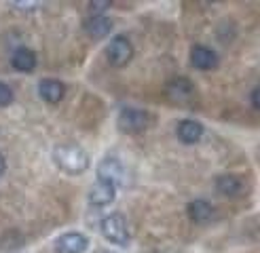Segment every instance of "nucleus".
Returning <instances> with one entry per match:
<instances>
[{
    "instance_id": "dca6fc26",
    "label": "nucleus",
    "mask_w": 260,
    "mask_h": 253,
    "mask_svg": "<svg viewBox=\"0 0 260 253\" xmlns=\"http://www.w3.org/2000/svg\"><path fill=\"white\" fill-rule=\"evenodd\" d=\"M13 99H15V93H13V89L0 80V108H7L13 104Z\"/></svg>"
},
{
    "instance_id": "1a4fd4ad",
    "label": "nucleus",
    "mask_w": 260,
    "mask_h": 253,
    "mask_svg": "<svg viewBox=\"0 0 260 253\" xmlns=\"http://www.w3.org/2000/svg\"><path fill=\"white\" fill-rule=\"evenodd\" d=\"M55 253H85L89 249V236L79 230H68L61 232L53 240Z\"/></svg>"
},
{
    "instance_id": "9b49d317",
    "label": "nucleus",
    "mask_w": 260,
    "mask_h": 253,
    "mask_svg": "<svg viewBox=\"0 0 260 253\" xmlns=\"http://www.w3.org/2000/svg\"><path fill=\"white\" fill-rule=\"evenodd\" d=\"M114 28V21L108 13H89L83 19V30L89 34V38L93 40H102L106 38Z\"/></svg>"
},
{
    "instance_id": "20e7f679",
    "label": "nucleus",
    "mask_w": 260,
    "mask_h": 253,
    "mask_svg": "<svg viewBox=\"0 0 260 253\" xmlns=\"http://www.w3.org/2000/svg\"><path fill=\"white\" fill-rule=\"evenodd\" d=\"M163 95L172 101V104H192L194 99H197V85L192 82V78H188V76H172L170 80L165 82L163 87Z\"/></svg>"
},
{
    "instance_id": "7ed1b4c3",
    "label": "nucleus",
    "mask_w": 260,
    "mask_h": 253,
    "mask_svg": "<svg viewBox=\"0 0 260 253\" xmlns=\"http://www.w3.org/2000/svg\"><path fill=\"white\" fill-rule=\"evenodd\" d=\"M152 122H154L152 114L144 108H136V106H123L119 110V116H116V126L129 135L144 133L152 126Z\"/></svg>"
},
{
    "instance_id": "f257e3e1",
    "label": "nucleus",
    "mask_w": 260,
    "mask_h": 253,
    "mask_svg": "<svg viewBox=\"0 0 260 253\" xmlns=\"http://www.w3.org/2000/svg\"><path fill=\"white\" fill-rule=\"evenodd\" d=\"M51 158H53L55 167L66 175H83L91 164V158L85 152V148L74 142L57 144L53 152H51Z\"/></svg>"
},
{
    "instance_id": "f3484780",
    "label": "nucleus",
    "mask_w": 260,
    "mask_h": 253,
    "mask_svg": "<svg viewBox=\"0 0 260 253\" xmlns=\"http://www.w3.org/2000/svg\"><path fill=\"white\" fill-rule=\"evenodd\" d=\"M250 104H252V108L256 112H260V82L250 91Z\"/></svg>"
},
{
    "instance_id": "423d86ee",
    "label": "nucleus",
    "mask_w": 260,
    "mask_h": 253,
    "mask_svg": "<svg viewBox=\"0 0 260 253\" xmlns=\"http://www.w3.org/2000/svg\"><path fill=\"white\" fill-rule=\"evenodd\" d=\"M95 175H98L100 184H108V186H114L116 190H119L123 180H125V167H123V162H121L119 156L106 154L98 162Z\"/></svg>"
},
{
    "instance_id": "f03ea898",
    "label": "nucleus",
    "mask_w": 260,
    "mask_h": 253,
    "mask_svg": "<svg viewBox=\"0 0 260 253\" xmlns=\"http://www.w3.org/2000/svg\"><path fill=\"white\" fill-rule=\"evenodd\" d=\"M100 230H102V236L114 247H127L132 243V230H129L127 218L121 211H112L108 215H104L100 222Z\"/></svg>"
},
{
    "instance_id": "6ab92c4d",
    "label": "nucleus",
    "mask_w": 260,
    "mask_h": 253,
    "mask_svg": "<svg viewBox=\"0 0 260 253\" xmlns=\"http://www.w3.org/2000/svg\"><path fill=\"white\" fill-rule=\"evenodd\" d=\"M13 9H21V11H34V9H41V5H36V3H15V5H11Z\"/></svg>"
},
{
    "instance_id": "39448f33",
    "label": "nucleus",
    "mask_w": 260,
    "mask_h": 253,
    "mask_svg": "<svg viewBox=\"0 0 260 253\" xmlns=\"http://www.w3.org/2000/svg\"><path fill=\"white\" fill-rule=\"evenodd\" d=\"M106 59L112 68H125L134 59V43L127 34H114L106 45Z\"/></svg>"
},
{
    "instance_id": "9d476101",
    "label": "nucleus",
    "mask_w": 260,
    "mask_h": 253,
    "mask_svg": "<svg viewBox=\"0 0 260 253\" xmlns=\"http://www.w3.org/2000/svg\"><path fill=\"white\" fill-rule=\"evenodd\" d=\"M188 59H190V66H192L194 70H199V72L216 70L218 63H220V57H218V53L214 51V47L203 45V43L194 45V47L190 49Z\"/></svg>"
},
{
    "instance_id": "0eeeda50",
    "label": "nucleus",
    "mask_w": 260,
    "mask_h": 253,
    "mask_svg": "<svg viewBox=\"0 0 260 253\" xmlns=\"http://www.w3.org/2000/svg\"><path fill=\"white\" fill-rule=\"evenodd\" d=\"M214 190L222 198H241L248 194V182L237 173H220L214 177Z\"/></svg>"
},
{
    "instance_id": "a211bd4d",
    "label": "nucleus",
    "mask_w": 260,
    "mask_h": 253,
    "mask_svg": "<svg viewBox=\"0 0 260 253\" xmlns=\"http://www.w3.org/2000/svg\"><path fill=\"white\" fill-rule=\"evenodd\" d=\"M110 9V3H89L87 11L89 13H106Z\"/></svg>"
},
{
    "instance_id": "aec40b11",
    "label": "nucleus",
    "mask_w": 260,
    "mask_h": 253,
    "mask_svg": "<svg viewBox=\"0 0 260 253\" xmlns=\"http://www.w3.org/2000/svg\"><path fill=\"white\" fill-rule=\"evenodd\" d=\"M5 169H7V160H5V156L0 154V175L5 173Z\"/></svg>"
},
{
    "instance_id": "f8f14e48",
    "label": "nucleus",
    "mask_w": 260,
    "mask_h": 253,
    "mask_svg": "<svg viewBox=\"0 0 260 253\" xmlns=\"http://www.w3.org/2000/svg\"><path fill=\"white\" fill-rule=\"evenodd\" d=\"M205 135V126L194 118H182L176 124V137L184 146H197Z\"/></svg>"
},
{
    "instance_id": "4468645a",
    "label": "nucleus",
    "mask_w": 260,
    "mask_h": 253,
    "mask_svg": "<svg viewBox=\"0 0 260 253\" xmlns=\"http://www.w3.org/2000/svg\"><path fill=\"white\" fill-rule=\"evenodd\" d=\"M38 95H41L43 101L55 106L66 97V85H63L59 78H43L38 82Z\"/></svg>"
},
{
    "instance_id": "6e6552de",
    "label": "nucleus",
    "mask_w": 260,
    "mask_h": 253,
    "mask_svg": "<svg viewBox=\"0 0 260 253\" xmlns=\"http://www.w3.org/2000/svg\"><path fill=\"white\" fill-rule=\"evenodd\" d=\"M186 215L192 224L197 226H210L218 220V207L210 198H192L186 205Z\"/></svg>"
},
{
    "instance_id": "2eb2a0df",
    "label": "nucleus",
    "mask_w": 260,
    "mask_h": 253,
    "mask_svg": "<svg viewBox=\"0 0 260 253\" xmlns=\"http://www.w3.org/2000/svg\"><path fill=\"white\" fill-rule=\"evenodd\" d=\"M36 53L30 47H17L15 51L11 53V66L13 70H17L21 74H32L36 70Z\"/></svg>"
},
{
    "instance_id": "ddd939ff",
    "label": "nucleus",
    "mask_w": 260,
    "mask_h": 253,
    "mask_svg": "<svg viewBox=\"0 0 260 253\" xmlns=\"http://www.w3.org/2000/svg\"><path fill=\"white\" fill-rule=\"evenodd\" d=\"M87 200H89V205L95 207V209L110 207L112 202L116 200V188H114V186H108V184L95 182L93 186H91V190H89Z\"/></svg>"
}]
</instances>
